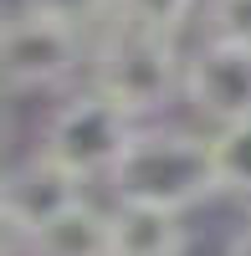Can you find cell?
<instances>
[{
	"label": "cell",
	"mask_w": 251,
	"mask_h": 256,
	"mask_svg": "<svg viewBox=\"0 0 251 256\" xmlns=\"http://www.w3.org/2000/svg\"><path fill=\"white\" fill-rule=\"evenodd\" d=\"M195 0H113V16L134 20L144 31H159V36H174L184 20H190Z\"/></svg>",
	"instance_id": "10"
},
{
	"label": "cell",
	"mask_w": 251,
	"mask_h": 256,
	"mask_svg": "<svg viewBox=\"0 0 251 256\" xmlns=\"http://www.w3.org/2000/svg\"><path fill=\"white\" fill-rule=\"evenodd\" d=\"M108 184L123 205H154V210H174V216H184L190 205L220 195L210 138L180 134V128L134 134V144L113 164Z\"/></svg>",
	"instance_id": "1"
},
{
	"label": "cell",
	"mask_w": 251,
	"mask_h": 256,
	"mask_svg": "<svg viewBox=\"0 0 251 256\" xmlns=\"http://www.w3.org/2000/svg\"><path fill=\"white\" fill-rule=\"evenodd\" d=\"M82 67V31L67 20L10 10L6 16V82L16 92L56 88Z\"/></svg>",
	"instance_id": "4"
},
{
	"label": "cell",
	"mask_w": 251,
	"mask_h": 256,
	"mask_svg": "<svg viewBox=\"0 0 251 256\" xmlns=\"http://www.w3.org/2000/svg\"><path fill=\"white\" fill-rule=\"evenodd\" d=\"M226 256H251V220L236 230V236L231 241H226Z\"/></svg>",
	"instance_id": "13"
},
{
	"label": "cell",
	"mask_w": 251,
	"mask_h": 256,
	"mask_svg": "<svg viewBox=\"0 0 251 256\" xmlns=\"http://www.w3.org/2000/svg\"><path fill=\"white\" fill-rule=\"evenodd\" d=\"M180 67L184 62L174 56V36L144 31L134 20L113 16L108 36L92 56L98 72V92H108L123 113H154L170 102V92L180 88Z\"/></svg>",
	"instance_id": "2"
},
{
	"label": "cell",
	"mask_w": 251,
	"mask_h": 256,
	"mask_svg": "<svg viewBox=\"0 0 251 256\" xmlns=\"http://www.w3.org/2000/svg\"><path fill=\"white\" fill-rule=\"evenodd\" d=\"M108 220H113V256H184L190 251V230L174 210L118 200Z\"/></svg>",
	"instance_id": "7"
},
{
	"label": "cell",
	"mask_w": 251,
	"mask_h": 256,
	"mask_svg": "<svg viewBox=\"0 0 251 256\" xmlns=\"http://www.w3.org/2000/svg\"><path fill=\"white\" fill-rule=\"evenodd\" d=\"M205 26H210V41L251 46V0H210L205 6Z\"/></svg>",
	"instance_id": "11"
},
{
	"label": "cell",
	"mask_w": 251,
	"mask_h": 256,
	"mask_svg": "<svg viewBox=\"0 0 251 256\" xmlns=\"http://www.w3.org/2000/svg\"><path fill=\"white\" fill-rule=\"evenodd\" d=\"M184 92L220 128L251 118V46L205 41V46L184 62Z\"/></svg>",
	"instance_id": "6"
},
{
	"label": "cell",
	"mask_w": 251,
	"mask_h": 256,
	"mask_svg": "<svg viewBox=\"0 0 251 256\" xmlns=\"http://www.w3.org/2000/svg\"><path fill=\"white\" fill-rule=\"evenodd\" d=\"M26 256H113V220L88 200L26 236Z\"/></svg>",
	"instance_id": "8"
},
{
	"label": "cell",
	"mask_w": 251,
	"mask_h": 256,
	"mask_svg": "<svg viewBox=\"0 0 251 256\" xmlns=\"http://www.w3.org/2000/svg\"><path fill=\"white\" fill-rule=\"evenodd\" d=\"M210 154H216L220 190H231V195H251V118L216 128V134H210Z\"/></svg>",
	"instance_id": "9"
},
{
	"label": "cell",
	"mask_w": 251,
	"mask_h": 256,
	"mask_svg": "<svg viewBox=\"0 0 251 256\" xmlns=\"http://www.w3.org/2000/svg\"><path fill=\"white\" fill-rule=\"evenodd\" d=\"M82 174H72L67 164H56L52 154H31L10 164L6 174V195H0V210H6V230L10 241L36 236L41 226H52L56 216H67L72 205H82Z\"/></svg>",
	"instance_id": "5"
},
{
	"label": "cell",
	"mask_w": 251,
	"mask_h": 256,
	"mask_svg": "<svg viewBox=\"0 0 251 256\" xmlns=\"http://www.w3.org/2000/svg\"><path fill=\"white\" fill-rule=\"evenodd\" d=\"M20 10H36V16H52V20H67V26H88V20L108 16L113 0H20Z\"/></svg>",
	"instance_id": "12"
},
{
	"label": "cell",
	"mask_w": 251,
	"mask_h": 256,
	"mask_svg": "<svg viewBox=\"0 0 251 256\" xmlns=\"http://www.w3.org/2000/svg\"><path fill=\"white\" fill-rule=\"evenodd\" d=\"M134 113H123L108 92H77L67 98L46 123V144L41 154H52L56 164H67L72 174H113V164L123 159V148L134 144Z\"/></svg>",
	"instance_id": "3"
}]
</instances>
